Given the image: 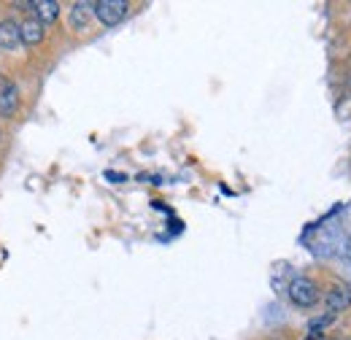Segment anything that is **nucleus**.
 I'll return each mask as SVG.
<instances>
[{
    "mask_svg": "<svg viewBox=\"0 0 351 340\" xmlns=\"http://www.w3.org/2000/svg\"><path fill=\"white\" fill-rule=\"evenodd\" d=\"M289 300H292L295 305H300V308H311V305H316V300H319V289H316V284L308 281V278H295V281L289 284Z\"/></svg>",
    "mask_w": 351,
    "mask_h": 340,
    "instance_id": "nucleus-2",
    "label": "nucleus"
},
{
    "mask_svg": "<svg viewBox=\"0 0 351 340\" xmlns=\"http://www.w3.org/2000/svg\"><path fill=\"white\" fill-rule=\"evenodd\" d=\"M92 11H95V16H97L103 25L114 27V25H119V22L128 16V3H125V0H100V3L92 5Z\"/></svg>",
    "mask_w": 351,
    "mask_h": 340,
    "instance_id": "nucleus-1",
    "label": "nucleus"
},
{
    "mask_svg": "<svg viewBox=\"0 0 351 340\" xmlns=\"http://www.w3.org/2000/svg\"><path fill=\"white\" fill-rule=\"evenodd\" d=\"M106 178L108 181H125V175L122 173H114V170H106Z\"/></svg>",
    "mask_w": 351,
    "mask_h": 340,
    "instance_id": "nucleus-9",
    "label": "nucleus"
},
{
    "mask_svg": "<svg viewBox=\"0 0 351 340\" xmlns=\"http://www.w3.org/2000/svg\"><path fill=\"white\" fill-rule=\"evenodd\" d=\"M30 8L36 11V19H38L41 25H44V22H54V19H57V11H60V5L51 3V0H33Z\"/></svg>",
    "mask_w": 351,
    "mask_h": 340,
    "instance_id": "nucleus-7",
    "label": "nucleus"
},
{
    "mask_svg": "<svg viewBox=\"0 0 351 340\" xmlns=\"http://www.w3.org/2000/svg\"><path fill=\"white\" fill-rule=\"evenodd\" d=\"M19 106V92L11 82H0V117H11Z\"/></svg>",
    "mask_w": 351,
    "mask_h": 340,
    "instance_id": "nucleus-4",
    "label": "nucleus"
},
{
    "mask_svg": "<svg viewBox=\"0 0 351 340\" xmlns=\"http://www.w3.org/2000/svg\"><path fill=\"white\" fill-rule=\"evenodd\" d=\"M19 43H22L19 25L11 22V19H3V22H0V51H5V49H16Z\"/></svg>",
    "mask_w": 351,
    "mask_h": 340,
    "instance_id": "nucleus-5",
    "label": "nucleus"
},
{
    "mask_svg": "<svg viewBox=\"0 0 351 340\" xmlns=\"http://www.w3.org/2000/svg\"><path fill=\"white\" fill-rule=\"evenodd\" d=\"M19 33H22V43H27V46L44 41V25H41L36 16L25 19V22L19 25Z\"/></svg>",
    "mask_w": 351,
    "mask_h": 340,
    "instance_id": "nucleus-6",
    "label": "nucleus"
},
{
    "mask_svg": "<svg viewBox=\"0 0 351 340\" xmlns=\"http://www.w3.org/2000/svg\"><path fill=\"white\" fill-rule=\"evenodd\" d=\"M89 8H92V5H87V3H76V5H73V11H71V25H73V27L82 30V27L87 25Z\"/></svg>",
    "mask_w": 351,
    "mask_h": 340,
    "instance_id": "nucleus-8",
    "label": "nucleus"
},
{
    "mask_svg": "<svg viewBox=\"0 0 351 340\" xmlns=\"http://www.w3.org/2000/svg\"><path fill=\"white\" fill-rule=\"evenodd\" d=\"M349 305H351V287L349 284H335V287L327 292V311H330V313L346 311Z\"/></svg>",
    "mask_w": 351,
    "mask_h": 340,
    "instance_id": "nucleus-3",
    "label": "nucleus"
}]
</instances>
